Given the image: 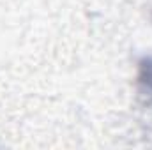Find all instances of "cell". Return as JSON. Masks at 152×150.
Returning <instances> with one entry per match:
<instances>
[{
  "instance_id": "6da1fadb",
  "label": "cell",
  "mask_w": 152,
  "mask_h": 150,
  "mask_svg": "<svg viewBox=\"0 0 152 150\" xmlns=\"http://www.w3.org/2000/svg\"><path fill=\"white\" fill-rule=\"evenodd\" d=\"M138 83H140V92L152 99V57H145L140 60Z\"/></svg>"
}]
</instances>
